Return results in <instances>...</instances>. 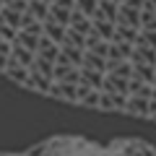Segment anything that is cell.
Returning a JSON list of instances; mask_svg holds the SVG:
<instances>
[{
    "instance_id": "11",
    "label": "cell",
    "mask_w": 156,
    "mask_h": 156,
    "mask_svg": "<svg viewBox=\"0 0 156 156\" xmlns=\"http://www.w3.org/2000/svg\"><path fill=\"white\" fill-rule=\"evenodd\" d=\"M154 86H156V76H154Z\"/></svg>"
},
{
    "instance_id": "9",
    "label": "cell",
    "mask_w": 156,
    "mask_h": 156,
    "mask_svg": "<svg viewBox=\"0 0 156 156\" xmlns=\"http://www.w3.org/2000/svg\"><path fill=\"white\" fill-rule=\"evenodd\" d=\"M109 3H117V5H122V0H109Z\"/></svg>"
},
{
    "instance_id": "4",
    "label": "cell",
    "mask_w": 156,
    "mask_h": 156,
    "mask_svg": "<svg viewBox=\"0 0 156 156\" xmlns=\"http://www.w3.org/2000/svg\"><path fill=\"white\" fill-rule=\"evenodd\" d=\"M151 89H154V86H146V83H140V81H135V78H130V81H128V96L151 99Z\"/></svg>"
},
{
    "instance_id": "5",
    "label": "cell",
    "mask_w": 156,
    "mask_h": 156,
    "mask_svg": "<svg viewBox=\"0 0 156 156\" xmlns=\"http://www.w3.org/2000/svg\"><path fill=\"white\" fill-rule=\"evenodd\" d=\"M140 29L143 31H156V11H151L148 5H143V11H140Z\"/></svg>"
},
{
    "instance_id": "10",
    "label": "cell",
    "mask_w": 156,
    "mask_h": 156,
    "mask_svg": "<svg viewBox=\"0 0 156 156\" xmlns=\"http://www.w3.org/2000/svg\"><path fill=\"white\" fill-rule=\"evenodd\" d=\"M148 120H154V122H156V115H151V117H148Z\"/></svg>"
},
{
    "instance_id": "2",
    "label": "cell",
    "mask_w": 156,
    "mask_h": 156,
    "mask_svg": "<svg viewBox=\"0 0 156 156\" xmlns=\"http://www.w3.org/2000/svg\"><path fill=\"white\" fill-rule=\"evenodd\" d=\"M125 112L135 117H148V99H138V96H128L125 101Z\"/></svg>"
},
{
    "instance_id": "6",
    "label": "cell",
    "mask_w": 156,
    "mask_h": 156,
    "mask_svg": "<svg viewBox=\"0 0 156 156\" xmlns=\"http://www.w3.org/2000/svg\"><path fill=\"white\" fill-rule=\"evenodd\" d=\"M112 76H115V78H122V81H130V78H133V65H130V62H120V65L115 68Z\"/></svg>"
},
{
    "instance_id": "1",
    "label": "cell",
    "mask_w": 156,
    "mask_h": 156,
    "mask_svg": "<svg viewBox=\"0 0 156 156\" xmlns=\"http://www.w3.org/2000/svg\"><path fill=\"white\" fill-rule=\"evenodd\" d=\"M117 26H128V29H138L140 31V11H133V8H128V5H120Z\"/></svg>"
},
{
    "instance_id": "3",
    "label": "cell",
    "mask_w": 156,
    "mask_h": 156,
    "mask_svg": "<svg viewBox=\"0 0 156 156\" xmlns=\"http://www.w3.org/2000/svg\"><path fill=\"white\" fill-rule=\"evenodd\" d=\"M154 76H156V68L154 65H133V78L140 81V83L154 86Z\"/></svg>"
},
{
    "instance_id": "7",
    "label": "cell",
    "mask_w": 156,
    "mask_h": 156,
    "mask_svg": "<svg viewBox=\"0 0 156 156\" xmlns=\"http://www.w3.org/2000/svg\"><path fill=\"white\" fill-rule=\"evenodd\" d=\"M146 5H148L151 11H156V0H146Z\"/></svg>"
},
{
    "instance_id": "8",
    "label": "cell",
    "mask_w": 156,
    "mask_h": 156,
    "mask_svg": "<svg viewBox=\"0 0 156 156\" xmlns=\"http://www.w3.org/2000/svg\"><path fill=\"white\" fill-rule=\"evenodd\" d=\"M151 99L156 101V86H154V89H151Z\"/></svg>"
}]
</instances>
